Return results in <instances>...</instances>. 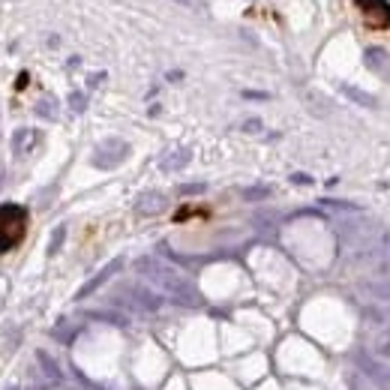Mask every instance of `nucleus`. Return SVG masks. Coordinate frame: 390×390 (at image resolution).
I'll list each match as a JSON object with an SVG mask.
<instances>
[{
	"label": "nucleus",
	"instance_id": "7ed1b4c3",
	"mask_svg": "<svg viewBox=\"0 0 390 390\" xmlns=\"http://www.w3.org/2000/svg\"><path fill=\"white\" fill-rule=\"evenodd\" d=\"M366 66L381 78H390V57L384 48H366Z\"/></svg>",
	"mask_w": 390,
	"mask_h": 390
},
{
	"label": "nucleus",
	"instance_id": "423d86ee",
	"mask_svg": "<svg viewBox=\"0 0 390 390\" xmlns=\"http://www.w3.org/2000/svg\"><path fill=\"white\" fill-rule=\"evenodd\" d=\"M180 4H193V6H198V0H180Z\"/></svg>",
	"mask_w": 390,
	"mask_h": 390
},
{
	"label": "nucleus",
	"instance_id": "f03ea898",
	"mask_svg": "<svg viewBox=\"0 0 390 390\" xmlns=\"http://www.w3.org/2000/svg\"><path fill=\"white\" fill-rule=\"evenodd\" d=\"M357 366L369 375V381H375L381 390H390V366L384 364L381 357H372L366 351H360L357 354Z\"/></svg>",
	"mask_w": 390,
	"mask_h": 390
},
{
	"label": "nucleus",
	"instance_id": "20e7f679",
	"mask_svg": "<svg viewBox=\"0 0 390 390\" xmlns=\"http://www.w3.org/2000/svg\"><path fill=\"white\" fill-rule=\"evenodd\" d=\"M345 96L354 99V103H360L364 108H375V106H379V99H375L372 93H364V91H357V88H345Z\"/></svg>",
	"mask_w": 390,
	"mask_h": 390
},
{
	"label": "nucleus",
	"instance_id": "f257e3e1",
	"mask_svg": "<svg viewBox=\"0 0 390 390\" xmlns=\"http://www.w3.org/2000/svg\"><path fill=\"white\" fill-rule=\"evenodd\" d=\"M27 231V210L19 205H0V255L16 250Z\"/></svg>",
	"mask_w": 390,
	"mask_h": 390
},
{
	"label": "nucleus",
	"instance_id": "39448f33",
	"mask_svg": "<svg viewBox=\"0 0 390 390\" xmlns=\"http://www.w3.org/2000/svg\"><path fill=\"white\" fill-rule=\"evenodd\" d=\"M375 357L390 360V330H384V334H379V339H375Z\"/></svg>",
	"mask_w": 390,
	"mask_h": 390
}]
</instances>
